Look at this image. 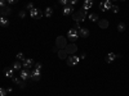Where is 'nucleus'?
<instances>
[{
  "label": "nucleus",
  "mask_w": 129,
  "mask_h": 96,
  "mask_svg": "<svg viewBox=\"0 0 129 96\" xmlns=\"http://www.w3.org/2000/svg\"><path fill=\"white\" fill-rule=\"evenodd\" d=\"M64 51L67 52V55L69 54H75V52L78 51V46H76V44H75V42H71V44H67V46L64 48Z\"/></svg>",
  "instance_id": "5"
},
{
  "label": "nucleus",
  "mask_w": 129,
  "mask_h": 96,
  "mask_svg": "<svg viewBox=\"0 0 129 96\" xmlns=\"http://www.w3.org/2000/svg\"><path fill=\"white\" fill-rule=\"evenodd\" d=\"M85 56H87V55H85V52H83V54L80 55V59H85Z\"/></svg>",
  "instance_id": "40"
},
{
  "label": "nucleus",
  "mask_w": 129,
  "mask_h": 96,
  "mask_svg": "<svg viewBox=\"0 0 129 96\" xmlns=\"http://www.w3.org/2000/svg\"><path fill=\"white\" fill-rule=\"evenodd\" d=\"M74 28L76 30V31H79L80 28H81V26H80V23L79 22H75V26H74Z\"/></svg>",
  "instance_id": "34"
},
{
  "label": "nucleus",
  "mask_w": 129,
  "mask_h": 96,
  "mask_svg": "<svg viewBox=\"0 0 129 96\" xmlns=\"http://www.w3.org/2000/svg\"><path fill=\"white\" fill-rule=\"evenodd\" d=\"M16 58H17V60H19V62H23L26 58H25V55H23V52H18V54L16 55Z\"/></svg>",
  "instance_id": "23"
},
{
  "label": "nucleus",
  "mask_w": 129,
  "mask_h": 96,
  "mask_svg": "<svg viewBox=\"0 0 129 96\" xmlns=\"http://www.w3.org/2000/svg\"><path fill=\"white\" fill-rule=\"evenodd\" d=\"M19 78L22 81H26L30 78V69H21L19 70Z\"/></svg>",
  "instance_id": "10"
},
{
  "label": "nucleus",
  "mask_w": 129,
  "mask_h": 96,
  "mask_svg": "<svg viewBox=\"0 0 129 96\" xmlns=\"http://www.w3.org/2000/svg\"><path fill=\"white\" fill-rule=\"evenodd\" d=\"M7 3H8V4H17L18 0H7Z\"/></svg>",
  "instance_id": "36"
},
{
  "label": "nucleus",
  "mask_w": 129,
  "mask_h": 96,
  "mask_svg": "<svg viewBox=\"0 0 129 96\" xmlns=\"http://www.w3.org/2000/svg\"><path fill=\"white\" fill-rule=\"evenodd\" d=\"M52 14H53V8H52V6H48V8H45L44 16H45L47 18H50V17H52Z\"/></svg>",
  "instance_id": "21"
},
{
  "label": "nucleus",
  "mask_w": 129,
  "mask_h": 96,
  "mask_svg": "<svg viewBox=\"0 0 129 96\" xmlns=\"http://www.w3.org/2000/svg\"><path fill=\"white\" fill-rule=\"evenodd\" d=\"M22 67H23L25 69H31L32 67H34V60L30 59V58L25 59V60H23V63H22Z\"/></svg>",
  "instance_id": "12"
},
{
  "label": "nucleus",
  "mask_w": 129,
  "mask_h": 96,
  "mask_svg": "<svg viewBox=\"0 0 129 96\" xmlns=\"http://www.w3.org/2000/svg\"><path fill=\"white\" fill-rule=\"evenodd\" d=\"M120 2H125V0H120Z\"/></svg>",
  "instance_id": "41"
},
{
  "label": "nucleus",
  "mask_w": 129,
  "mask_h": 96,
  "mask_svg": "<svg viewBox=\"0 0 129 96\" xmlns=\"http://www.w3.org/2000/svg\"><path fill=\"white\" fill-rule=\"evenodd\" d=\"M115 59H116V54H115V52H109V54L106 55V58H105V60H106V63H107V64L112 63Z\"/></svg>",
  "instance_id": "14"
},
{
  "label": "nucleus",
  "mask_w": 129,
  "mask_h": 96,
  "mask_svg": "<svg viewBox=\"0 0 129 96\" xmlns=\"http://www.w3.org/2000/svg\"><path fill=\"white\" fill-rule=\"evenodd\" d=\"M78 32H79V37H83V38H87V37L89 36V34H90L89 30L85 28V27H81Z\"/></svg>",
  "instance_id": "13"
},
{
  "label": "nucleus",
  "mask_w": 129,
  "mask_h": 96,
  "mask_svg": "<svg viewBox=\"0 0 129 96\" xmlns=\"http://www.w3.org/2000/svg\"><path fill=\"white\" fill-rule=\"evenodd\" d=\"M79 12H80V14H81V16H83V17H84L85 19H87V18H88V12H87V10H84V9L81 8V9L79 10Z\"/></svg>",
  "instance_id": "24"
},
{
  "label": "nucleus",
  "mask_w": 129,
  "mask_h": 96,
  "mask_svg": "<svg viewBox=\"0 0 129 96\" xmlns=\"http://www.w3.org/2000/svg\"><path fill=\"white\" fill-rule=\"evenodd\" d=\"M93 3H94V0H84V5H88V6H93Z\"/></svg>",
  "instance_id": "25"
},
{
  "label": "nucleus",
  "mask_w": 129,
  "mask_h": 96,
  "mask_svg": "<svg viewBox=\"0 0 129 96\" xmlns=\"http://www.w3.org/2000/svg\"><path fill=\"white\" fill-rule=\"evenodd\" d=\"M30 17L34 18V19H40L43 17V12L38 8H34L32 10H30Z\"/></svg>",
  "instance_id": "6"
},
{
  "label": "nucleus",
  "mask_w": 129,
  "mask_h": 96,
  "mask_svg": "<svg viewBox=\"0 0 129 96\" xmlns=\"http://www.w3.org/2000/svg\"><path fill=\"white\" fill-rule=\"evenodd\" d=\"M41 68H43V66H41V63H40V62H38V63H35V64H34V69L41 70Z\"/></svg>",
  "instance_id": "26"
},
{
  "label": "nucleus",
  "mask_w": 129,
  "mask_h": 96,
  "mask_svg": "<svg viewBox=\"0 0 129 96\" xmlns=\"http://www.w3.org/2000/svg\"><path fill=\"white\" fill-rule=\"evenodd\" d=\"M112 8V2L111 0H103V2L100 3V9L102 12H106V10H111Z\"/></svg>",
  "instance_id": "4"
},
{
  "label": "nucleus",
  "mask_w": 129,
  "mask_h": 96,
  "mask_svg": "<svg viewBox=\"0 0 129 96\" xmlns=\"http://www.w3.org/2000/svg\"><path fill=\"white\" fill-rule=\"evenodd\" d=\"M34 8H35V6H34V3H28V4L26 5V9H27V10H32Z\"/></svg>",
  "instance_id": "28"
},
{
  "label": "nucleus",
  "mask_w": 129,
  "mask_h": 96,
  "mask_svg": "<svg viewBox=\"0 0 129 96\" xmlns=\"http://www.w3.org/2000/svg\"><path fill=\"white\" fill-rule=\"evenodd\" d=\"M80 60H81L80 56H76V55H71V56H69V58L66 59L69 67H75V66H78Z\"/></svg>",
  "instance_id": "3"
},
{
  "label": "nucleus",
  "mask_w": 129,
  "mask_h": 96,
  "mask_svg": "<svg viewBox=\"0 0 129 96\" xmlns=\"http://www.w3.org/2000/svg\"><path fill=\"white\" fill-rule=\"evenodd\" d=\"M114 2H116V0H114Z\"/></svg>",
  "instance_id": "42"
},
{
  "label": "nucleus",
  "mask_w": 129,
  "mask_h": 96,
  "mask_svg": "<svg viewBox=\"0 0 129 96\" xmlns=\"http://www.w3.org/2000/svg\"><path fill=\"white\" fill-rule=\"evenodd\" d=\"M56 46L61 50V49H64L67 46V38L64 37V36H58L56 38Z\"/></svg>",
  "instance_id": "1"
},
{
  "label": "nucleus",
  "mask_w": 129,
  "mask_h": 96,
  "mask_svg": "<svg viewBox=\"0 0 129 96\" xmlns=\"http://www.w3.org/2000/svg\"><path fill=\"white\" fill-rule=\"evenodd\" d=\"M57 54H58V58H59V59H62V60H63V59H67V52L64 51V49L58 50Z\"/></svg>",
  "instance_id": "20"
},
{
  "label": "nucleus",
  "mask_w": 129,
  "mask_h": 96,
  "mask_svg": "<svg viewBox=\"0 0 129 96\" xmlns=\"http://www.w3.org/2000/svg\"><path fill=\"white\" fill-rule=\"evenodd\" d=\"M12 91H13L12 87H8V88H7V92H8V94H9V92H12Z\"/></svg>",
  "instance_id": "39"
},
{
  "label": "nucleus",
  "mask_w": 129,
  "mask_h": 96,
  "mask_svg": "<svg viewBox=\"0 0 129 96\" xmlns=\"http://www.w3.org/2000/svg\"><path fill=\"white\" fill-rule=\"evenodd\" d=\"M71 17H72V19H74V22H84L85 20V18L80 14V12H74L72 14H71Z\"/></svg>",
  "instance_id": "8"
},
{
  "label": "nucleus",
  "mask_w": 129,
  "mask_h": 96,
  "mask_svg": "<svg viewBox=\"0 0 129 96\" xmlns=\"http://www.w3.org/2000/svg\"><path fill=\"white\" fill-rule=\"evenodd\" d=\"M117 31H119V32H124L125 31V28H126V26H125V23H123V22H120L119 24H117Z\"/></svg>",
  "instance_id": "22"
},
{
  "label": "nucleus",
  "mask_w": 129,
  "mask_h": 96,
  "mask_svg": "<svg viewBox=\"0 0 129 96\" xmlns=\"http://www.w3.org/2000/svg\"><path fill=\"white\" fill-rule=\"evenodd\" d=\"M13 73H14L13 68H5L4 69V76L7 78H13Z\"/></svg>",
  "instance_id": "17"
},
{
  "label": "nucleus",
  "mask_w": 129,
  "mask_h": 96,
  "mask_svg": "<svg viewBox=\"0 0 129 96\" xmlns=\"http://www.w3.org/2000/svg\"><path fill=\"white\" fill-rule=\"evenodd\" d=\"M10 13H12V9H10L9 5L4 6V8H0V16H3V17H9Z\"/></svg>",
  "instance_id": "11"
},
{
  "label": "nucleus",
  "mask_w": 129,
  "mask_h": 96,
  "mask_svg": "<svg viewBox=\"0 0 129 96\" xmlns=\"http://www.w3.org/2000/svg\"><path fill=\"white\" fill-rule=\"evenodd\" d=\"M10 23H9V19L7 17H3V16H0V26H2L3 28L8 27Z\"/></svg>",
  "instance_id": "15"
},
{
  "label": "nucleus",
  "mask_w": 129,
  "mask_h": 96,
  "mask_svg": "<svg viewBox=\"0 0 129 96\" xmlns=\"http://www.w3.org/2000/svg\"><path fill=\"white\" fill-rule=\"evenodd\" d=\"M12 68H13V70H21V69H22V63H21L19 60L14 62L12 64Z\"/></svg>",
  "instance_id": "18"
},
{
  "label": "nucleus",
  "mask_w": 129,
  "mask_h": 96,
  "mask_svg": "<svg viewBox=\"0 0 129 96\" xmlns=\"http://www.w3.org/2000/svg\"><path fill=\"white\" fill-rule=\"evenodd\" d=\"M12 80H13V82H14V83H17V84H19V83H21V78H17V77H13Z\"/></svg>",
  "instance_id": "35"
},
{
  "label": "nucleus",
  "mask_w": 129,
  "mask_h": 96,
  "mask_svg": "<svg viewBox=\"0 0 129 96\" xmlns=\"http://www.w3.org/2000/svg\"><path fill=\"white\" fill-rule=\"evenodd\" d=\"M98 27L102 30H106L109 27V20L107 19H98Z\"/></svg>",
  "instance_id": "16"
},
{
  "label": "nucleus",
  "mask_w": 129,
  "mask_h": 96,
  "mask_svg": "<svg viewBox=\"0 0 129 96\" xmlns=\"http://www.w3.org/2000/svg\"><path fill=\"white\" fill-rule=\"evenodd\" d=\"M58 3L64 6V5H69V0H58Z\"/></svg>",
  "instance_id": "30"
},
{
  "label": "nucleus",
  "mask_w": 129,
  "mask_h": 96,
  "mask_svg": "<svg viewBox=\"0 0 129 96\" xmlns=\"http://www.w3.org/2000/svg\"><path fill=\"white\" fill-rule=\"evenodd\" d=\"M7 6V0H0V8Z\"/></svg>",
  "instance_id": "33"
},
{
  "label": "nucleus",
  "mask_w": 129,
  "mask_h": 96,
  "mask_svg": "<svg viewBox=\"0 0 129 96\" xmlns=\"http://www.w3.org/2000/svg\"><path fill=\"white\" fill-rule=\"evenodd\" d=\"M58 50H59V49H58L57 46H56V48H53V49H52V51H53V52H58Z\"/></svg>",
  "instance_id": "38"
},
{
  "label": "nucleus",
  "mask_w": 129,
  "mask_h": 96,
  "mask_svg": "<svg viewBox=\"0 0 129 96\" xmlns=\"http://www.w3.org/2000/svg\"><path fill=\"white\" fill-rule=\"evenodd\" d=\"M67 38L71 41V42H75L78 38H79V32L75 30V28H71L67 31Z\"/></svg>",
  "instance_id": "2"
},
{
  "label": "nucleus",
  "mask_w": 129,
  "mask_h": 96,
  "mask_svg": "<svg viewBox=\"0 0 129 96\" xmlns=\"http://www.w3.org/2000/svg\"><path fill=\"white\" fill-rule=\"evenodd\" d=\"M78 2H79V0H69V5L74 6L75 4H78Z\"/></svg>",
  "instance_id": "32"
},
{
  "label": "nucleus",
  "mask_w": 129,
  "mask_h": 96,
  "mask_svg": "<svg viewBox=\"0 0 129 96\" xmlns=\"http://www.w3.org/2000/svg\"><path fill=\"white\" fill-rule=\"evenodd\" d=\"M18 17H19V18H22V19H23V18L26 17V12H25V10H21V12L18 13Z\"/></svg>",
  "instance_id": "29"
},
{
  "label": "nucleus",
  "mask_w": 129,
  "mask_h": 96,
  "mask_svg": "<svg viewBox=\"0 0 129 96\" xmlns=\"http://www.w3.org/2000/svg\"><path fill=\"white\" fill-rule=\"evenodd\" d=\"M98 14H95V13H89L88 14V19L90 20V22H98Z\"/></svg>",
  "instance_id": "19"
},
{
  "label": "nucleus",
  "mask_w": 129,
  "mask_h": 96,
  "mask_svg": "<svg viewBox=\"0 0 129 96\" xmlns=\"http://www.w3.org/2000/svg\"><path fill=\"white\" fill-rule=\"evenodd\" d=\"M111 12H112V13H119V6H117V5H112Z\"/></svg>",
  "instance_id": "27"
},
{
  "label": "nucleus",
  "mask_w": 129,
  "mask_h": 96,
  "mask_svg": "<svg viewBox=\"0 0 129 96\" xmlns=\"http://www.w3.org/2000/svg\"><path fill=\"white\" fill-rule=\"evenodd\" d=\"M62 13H63L64 17L71 16V14L74 13V6H71V5H64L63 9H62Z\"/></svg>",
  "instance_id": "9"
},
{
  "label": "nucleus",
  "mask_w": 129,
  "mask_h": 96,
  "mask_svg": "<svg viewBox=\"0 0 129 96\" xmlns=\"http://www.w3.org/2000/svg\"><path fill=\"white\" fill-rule=\"evenodd\" d=\"M18 86H19V88H22V90H23V88L26 87V83H25V81H23V82H21V83L18 84Z\"/></svg>",
  "instance_id": "37"
},
{
  "label": "nucleus",
  "mask_w": 129,
  "mask_h": 96,
  "mask_svg": "<svg viewBox=\"0 0 129 96\" xmlns=\"http://www.w3.org/2000/svg\"><path fill=\"white\" fill-rule=\"evenodd\" d=\"M30 78L32 81H39L41 78V70H38V69H32L30 72Z\"/></svg>",
  "instance_id": "7"
},
{
  "label": "nucleus",
  "mask_w": 129,
  "mask_h": 96,
  "mask_svg": "<svg viewBox=\"0 0 129 96\" xmlns=\"http://www.w3.org/2000/svg\"><path fill=\"white\" fill-rule=\"evenodd\" d=\"M7 88H0V96H7Z\"/></svg>",
  "instance_id": "31"
}]
</instances>
